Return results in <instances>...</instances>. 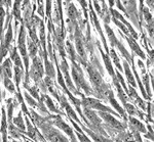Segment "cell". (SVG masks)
<instances>
[{
	"instance_id": "ac0fdd59",
	"label": "cell",
	"mask_w": 154,
	"mask_h": 142,
	"mask_svg": "<svg viewBox=\"0 0 154 142\" xmlns=\"http://www.w3.org/2000/svg\"><path fill=\"white\" fill-rule=\"evenodd\" d=\"M130 121H131V123L133 124V126L136 128V130L137 131H141V132H144L145 133L146 132V129H145V127L143 126V124L142 123H140L139 121H137V120H135L134 118H130Z\"/></svg>"
},
{
	"instance_id": "2e32d148",
	"label": "cell",
	"mask_w": 154,
	"mask_h": 142,
	"mask_svg": "<svg viewBox=\"0 0 154 142\" xmlns=\"http://www.w3.org/2000/svg\"><path fill=\"white\" fill-rule=\"evenodd\" d=\"M125 74H126V77H128V80L130 82L131 85H133L134 87H136V82H135V79H134L133 75L131 73V70L128 68V64L126 61H125Z\"/></svg>"
},
{
	"instance_id": "e0dca14e",
	"label": "cell",
	"mask_w": 154,
	"mask_h": 142,
	"mask_svg": "<svg viewBox=\"0 0 154 142\" xmlns=\"http://www.w3.org/2000/svg\"><path fill=\"white\" fill-rule=\"evenodd\" d=\"M3 82H4V86H5V88L7 89V90H8L9 92H11V93H14V90H16V88H14V83H12V82L11 81V78L4 76Z\"/></svg>"
},
{
	"instance_id": "30bf717a",
	"label": "cell",
	"mask_w": 154,
	"mask_h": 142,
	"mask_svg": "<svg viewBox=\"0 0 154 142\" xmlns=\"http://www.w3.org/2000/svg\"><path fill=\"white\" fill-rule=\"evenodd\" d=\"M84 114H85L86 117L91 120V122L94 124V125H100V120H99L98 116H96L95 113H93V111H89L88 108H85V109H84Z\"/></svg>"
},
{
	"instance_id": "ffe728a7",
	"label": "cell",
	"mask_w": 154,
	"mask_h": 142,
	"mask_svg": "<svg viewBox=\"0 0 154 142\" xmlns=\"http://www.w3.org/2000/svg\"><path fill=\"white\" fill-rule=\"evenodd\" d=\"M44 98H45V102H46V105H48V108H49V111H54V113H57V114H61L59 111V109L56 108V106H54V104L53 103V100H51V98L49 96H44Z\"/></svg>"
},
{
	"instance_id": "7a4b0ae2",
	"label": "cell",
	"mask_w": 154,
	"mask_h": 142,
	"mask_svg": "<svg viewBox=\"0 0 154 142\" xmlns=\"http://www.w3.org/2000/svg\"><path fill=\"white\" fill-rule=\"evenodd\" d=\"M43 73H44V69H43V66H42L41 58L36 57V56L33 57V64H32L31 71L28 72V77L30 75V77H31L34 81L38 82L39 80L42 78V76H43Z\"/></svg>"
},
{
	"instance_id": "6da1fadb",
	"label": "cell",
	"mask_w": 154,
	"mask_h": 142,
	"mask_svg": "<svg viewBox=\"0 0 154 142\" xmlns=\"http://www.w3.org/2000/svg\"><path fill=\"white\" fill-rule=\"evenodd\" d=\"M72 77H73L77 86L82 88L88 94L91 93V89L88 87L85 80L83 78V74H82V72H81V69L79 68V66H77V64L74 63H73V68H72Z\"/></svg>"
},
{
	"instance_id": "cb8c5ba5",
	"label": "cell",
	"mask_w": 154,
	"mask_h": 142,
	"mask_svg": "<svg viewBox=\"0 0 154 142\" xmlns=\"http://www.w3.org/2000/svg\"><path fill=\"white\" fill-rule=\"evenodd\" d=\"M38 3V13L41 16H44V10H43V0H37Z\"/></svg>"
},
{
	"instance_id": "8fae6325",
	"label": "cell",
	"mask_w": 154,
	"mask_h": 142,
	"mask_svg": "<svg viewBox=\"0 0 154 142\" xmlns=\"http://www.w3.org/2000/svg\"><path fill=\"white\" fill-rule=\"evenodd\" d=\"M3 1L0 2V40L2 39V34H3V21L4 16H5V11L3 9Z\"/></svg>"
},
{
	"instance_id": "7c38bea8",
	"label": "cell",
	"mask_w": 154,
	"mask_h": 142,
	"mask_svg": "<svg viewBox=\"0 0 154 142\" xmlns=\"http://www.w3.org/2000/svg\"><path fill=\"white\" fill-rule=\"evenodd\" d=\"M20 6H21V1L20 0H16V2L14 4V11H12V13H14L16 19H18L20 22H23L21 17V9H20Z\"/></svg>"
},
{
	"instance_id": "52a82bcc",
	"label": "cell",
	"mask_w": 154,
	"mask_h": 142,
	"mask_svg": "<svg viewBox=\"0 0 154 142\" xmlns=\"http://www.w3.org/2000/svg\"><path fill=\"white\" fill-rule=\"evenodd\" d=\"M2 74L3 76H6L8 78H11L12 74H11V61L9 58H7L5 61L3 63V66H2Z\"/></svg>"
},
{
	"instance_id": "8992f818",
	"label": "cell",
	"mask_w": 154,
	"mask_h": 142,
	"mask_svg": "<svg viewBox=\"0 0 154 142\" xmlns=\"http://www.w3.org/2000/svg\"><path fill=\"white\" fill-rule=\"evenodd\" d=\"M100 114L102 116V118L106 121V123L108 124L109 126L112 127V128L119 129V130H123V129H125V126H122V124L119 123L118 121H116L112 116L107 114V111H100Z\"/></svg>"
},
{
	"instance_id": "ba28073f",
	"label": "cell",
	"mask_w": 154,
	"mask_h": 142,
	"mask_svg": "<svg viewBox=\"0 0 154 142\" xmlns=\"http://www.w3.org/2000/svg\"><path fill=\"white\" fill-rule=\"evenodd\" d=\"M128 44H130L131 48L133 49V50L135 51L138 55H140L141 57H142V58H145V54L143 53V51L141 50L140 46L138 45V43H137L135 40L131 39V38H128Z\"/></svg>"
},
{
	"instance_id": "4316f807",
	"label": "cell",
	"mask_w": 154,
	"mask_h": 142,
	"mask_svg": "<svg viewBox=\"0 0 154 142\" xmlns=\"http://www.w3.org/2000/svg\"><path fill=\"white\" fill-rule=\"evenodd\" d=\"M143 81H144V84L146 85V88H147V91L150 93L151 95V91H150V88H149V80H148V76L147 75H144V78H143Z\"/></svg>"
},
{
	"instance_id": "83f0119b",
	"label": "cell",
	"mask_w": 154,
	"mask_h": 142,
	"mask_svg": "<svg viewBox=\"0 0 154 142\" xmlns=\"http://www.w3.org/2000/svg\"><path fill=\"white\" fill-rule=\"evenodd\" d=\"M3 4H5L7 7L11 6V0H3Z\"/></svg>"
},
{
	"instance_id": "f1b7e54d",
	"label": "cell",
	"mask_w": 154,
	"mask_h": 142,
	"mask_svg": "<svg viewBox=\"0 0 154 142\" xmlns=\"http://www.w3.org/2000/svg\"><path fill=\"white\" fill-rule=\"evenodd\" d=\"M147 3L149 4V6L152 8V7H153V0H147Z\"/></svg>"
},
{
	"instance_id": "9a60e30c",
	"label": "cell",
	"mask_w": 154,
	"mask_h": 142,
	"mask_svg": "<svg viewBox=\"0 0 154 142\" xmlns=\"http://www.w3.org/2000/svg\"><path fill=\"white\" fill-rule=\"evenodd\" d=\"M23 77V69H21L20 67H14V81L17 83V87L19 86L21 79Z\"/></svg>"
},
{
	"instance_id": "4fadbf2b",
	"label": "cell",
	"mask_w": 154,
	"mask_h": 142,
	"mask_svg": "<svg viewBox=\"0 0 154 142\" xmlns=\"http://www.w3.org/2000/svg\"><path fill=\"white\" fill-rule=\"evenodd\" d=\"M6 116H5V111L2 109V124H1V133L3 135V141H6Z\"/></svg>"
},
{
	"instance_id": "5bb4252c",
	"label": "cell",
	"mask_w": 154,
	"mask_h": 142,
	"mask_svg": "<svg viewBox=\"0 0 154 142\" xmlns=\"http://www.w3.org/2000/svg\"><path fill=\"white\" fill-rule=\"evenodd\" d=\"M28 47H29L30 56L35 57L36 53H37V44L34 41H32L31 39H28Z\"/></svg>"
},
{
	"instance_id": "9c48e42d",
	"label": "cell",
	"mask_w": 154,
	"mask_h": 142,
	"mask_svg": "<svg viewBox=\"0 0 154 142\" xmlns=\"http://www.w3.org/2000/svg\"><path fill=\"white\" fill-rule=\"evenodd\" d=\"M11 58L14 61V64H16L17 67H20L21 69H23V64H22V61H21V58H20V56H19V53L17 52L16 47H14V48H12V50L11 51Z\"/></svg>"
},
{
	"instance_id": "484cf974",
	"label": "cell",
	"mask_w": 154,
	"mask_h": 142,
	"mask_svg": "<svg viewBox=\"0 0 154 142\" xmlns=\"http://www.w3.org/2000/svg\"><path fill=\"white\" fill-rule=\"evenodd\" d=\"M51 12V0H46V16L49 17Z\"/></svg>"
},
{
	"instance_id": "44dd1931",
	"label": "cell",
	"mask_w": 154,
	"mask_h": 142,
	"mask_svg": "<svg viewBox=\"0 0 154 142\" xmlns=\"http://www.w3.org/2000/svg\"><path fill=\"white\" fill-rule=\"evenodd\" d=\"M102 54H103V57H104V61H105V64H106V68L108 70V72L110 73L111 76L114 78V72H113V69L112 67H111V63H110V59H109L108 55H106V54H104L103 52H102Z\"/></svg>"
},
{
	"instance_id": "3957f363",
	"label": "cell",
	"mask_w": 154,
	"mask_h": 142,
	"mask_svg": "<svg viewBox=\"0 0 154 142\" xmlns=\"http://www.w3.org/2000/svg\"><path fill=\"white\" fill-rule=\"evenodd\" d=\"M12 40V28H11V24H8V27H7V32L6 35L4 37V39L2 40L1 45H0V63L2 61L3 57L6 55L7 52H8V48L9 45H11V42Z\"/></svg>"
},
{
	"instance_id": "277c9868",
	"label": "cell",
	"mask_w": 154,
	"mask_h": 142,
	"mask_svg": "<svg viewBox=\"0 0 154 142\" xmlns=\"http://www.w3.org/2000/svg\"><path fill=\"white\" fill-rule=\"evenodd\" d=\"M82 104L85 108H96V109H99L100 111H108V113H111V114H115L112 109L108 108L107 106L103 105L100 101L97 100V99H94V98H86L84 99L82 101ZM117 116V114H116Z\"/></svg>"
},
{
	"instance_id": "d6986e66",
	"label": "cell",
	"mask_w": 154,
	"mask_h": 142,
	"mask_svg": "<svg viewBox=\"0 0 154 142\" xmlns=\"http://www.w3.org/2000/svg\"><path fill=\"white\" fill-rule=\"evenodd\" d=\"M14 123L16 127H18L21 131H25V124H24V121H23V118H22V114H20L18 116V118L14 119Z\"/></svg>"
},
{
	"instance_id": "f546056e",
	"label": "cell",
	"mask_w": 154,
	"mask_h": 142,
	"mask_svg": "<svg viewBox=\"0 0 154 142\" xmlns=\"http://www.w3.org/2000/svg\"><path fill=\"white\" fill-rule=\"evenodd\" d=\"M66 1H67V2H70V1H71V0H66Z\"/></svg>"
},
{
	"instance_id": "5b68a950",
	"label": "cell",
	"mask_w": 154,
	"mask_h": 142,
	"mask_svg": "<svg viewBox=\"0 0 154 142\" xmlns=\"http://www.w3.org/2000/svg\"><path fill=\"white\" fill-rule=\"evenodd\" d=\"M48 119H51V120H53V123L56 126H58L60 129H62L64 132H66L67 134H68L69 136L71 137V139L73 141H76V138H75V136H74V134H73V131H72V129L69 127L67 124L65 123V122H63V120L61 119V117L60 116H54V117H49V118Z\"/></svg>"
},
{
	"instance_id": "d4e9b609",
	"label": "cell",
	"mask_w": 154,
	"mask_h": 142,
	"mask_svg": "<svg viewBox=\"0 0 154 142\" xmlns=\"http://www.w3.org/2000/svg\"><path fill=\"white\" fill-rule=\"evenodd\" d=\"M25 97H26V100L28 101V103H29L31 106H37V105H38V104H37V103L35 102V101H34L33 99H32L31 97H30V96L28 95V93H25Z\"/></svg>"
},
{
	"instance_id": "7402d4cb",
	"label": "cell",
	"mask_w": 154,
	"mask_h": 142,
	"mask_svg": "<svg viewBox=\"0 0 154 142\" xmlns=\"http://www.w3.org/2000/svg\"><path fill=\"white\" fill-rule=\"evenodd\" d=\"M27 89L30 91V93L32 94V96L34 97V98H36V99H39V95H38V91H37V89L35 88V87H29L28 85H26L25 86Z\"/></svg>"
},
{
	"instance_id": "603a6c76",
	"label": "cell",
	"mask_w": 154,
	"mask_h": 142,
	"mask_svg": "<svg viewBox=\"0 0 154 142\" xmlns=\"http://www.w3.org/2000/svg\"><path fill=\"white\" fill-rule=\"evenodd\" d=\"M111 56H112V58H113V61H114V63L116 64V67L118 68V70H122L121 69V67H120V64H119V61H118V57H117V55H116V53H115V51L113 50H111Z\"/></svg>"
}]
</instances>
